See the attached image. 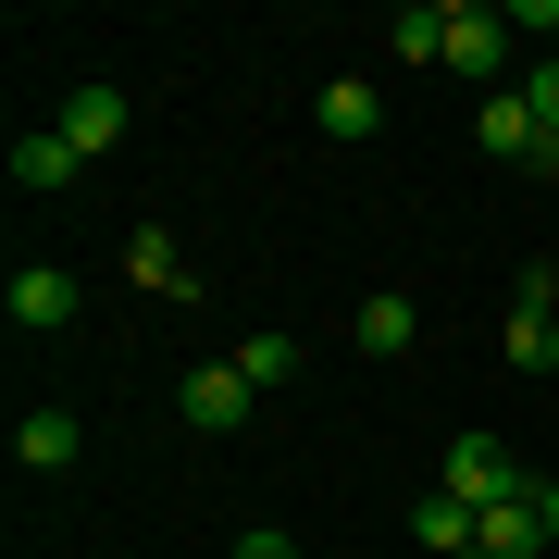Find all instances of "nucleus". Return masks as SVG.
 <instances>
[{
  "label": "nucleus",
  "mask_w": 559,
  "mask_h": 559,
  "mask_svg": "<svg viewBox=\"0 0 559 559\" xmlns=\"http://www.w3.org/2000/svg\"><path fill=\"white\" fill-rule=\"evenodd\" d=\"M436 62L498 100V87H510V13H485V0H436Z\"/></svg>",
  "instance_id": "1"
},
{
  "label": "nucleus",
  "mask_w": 559,
  "mask_h": 559,
  "mask_svg": "<svg viewBox=\"0 0 559 559\" xmlns=\"http://www.w3.org/2000/svg\"><path fill=\"white\" fill-rule=\"evenodd\" d=\"M473 150H485V162H522V175H559V124L522 100V87H498V100L473 112Z\"/></svg>",
  "instance_id": "2"
},
{
  "label": "nucleus",
  "mask_w": 559,
  "mask_h": 559,
  "mask_svg": "<svg viewBox=\"0 0 559 559\" xmlns=\"http://www.w3.org/2000/svg\"><path fill=\"white\" fill-rule=\"evenodd\" d=\"M522 485H535V473H522V460L498 448V436H448V473H436V498H460V510H498V498H522Z\"/></svg>",
  "instance_id": "3"
},
{
  "label": "nucleus",
  "mask_w": 559,
  "mask_h": 559,
  "mask_svg": "<svg viewBox=\"0 0 559 559\" xmlns=\"http://www.w3.org/2000/svg\"><path fill=\"white\" fill-rule=\"evenodd\" d=\"M175 411H187V423H200V436H237V423L261 411V385L237 373V360H200V373H187V385H175Z\"/></svg>",
  "instance_id": "4"
},
{
  "label": "nucleus",
  "mask_w": 559,
  "mask_h": 559,
  "mask_svg": "<svg viewBox=\"0 0 559 559\" xmlns=\"http://www.w3.org/2000/svg\"><path fill=\"white\" fill-rule=\"evenodd\" d=\"M559 535H547V485H522V498H498L473 522V559H547Z\"/></svg>",
  "instance_id": "5"
},
{
  "label": "nucleus",
  "mask_w": 559,
  "mask_h": 559,
  "mask_svg": "<svg viewBox=\"0 0 559 559\" xmlns=\"http://www.w3.org/2000/svg\"><path fill=\"white\" fill-rule=\"evenodd\" d=\"M50 138H62V150H75V162H100V150L124 138V87H112V75H87V87H75V100H62V124H50Z\"/></svg>",
  "instance_id": "6"
},
{
  "label": "nucleus",
  "mask_w": 559,
  "mask_h": 559,
  "mask_svg": "<svg viewBox=\"0 0 559 559\" xmlns=\"http://www.w3.org/2000/svg\"><path fill=\"white\" fill-rule=\"evenodd\" d=\"M13 323L25 336H62V323H75V274H62V261H25L13 274Z\"/></svg>",
  "instance_id": "7"
},
{
  "label": "nucleus",
  "mask_w": 559,
  "mask_h": 559,
  "mask_svg": "<svg viewBox=\"0 0 559 559\" xmlns=\"http://www.w3.org/2000/svg\"><path fill=\"white\" fill-rule=\"evenodd\" d=\"M411 336H423V311L399 299V286H373V299H360V323H348V348H360V360H399Z\"/></svg>",
  "instance_id": "8"
},
{
  "label": "nucleus",
  "mask_w": 559,
  "mask_h": 559,
  "mask_svg": "<svg viewBox=\"0 0 559 559\" xmlns=\"http://www.w3.org/2000/svg\"><path fill=\"white\" fill-rule=\"evenodd\" d=\"M75 448H87V436H75V411H25V423H13V460H25V473H62Z\"/></svg>",
  "instance_id": "9"
},
{
  "label": "nucleus",
  "mask_w": 559,
  "mask_h": 559,
  "mask_svg": "<svg viewBox=\"0 0 559 559\" xmlns=\"http://www.w3.org/2000/svg\"><path fill=\"white\" fill-rule=\"evenodd\" d=\"M13 187L25 200H62V187H75V150L62 138H13Z\"/></svg>",
  "instance_id": "10"
},
{
  "label": "nucleus",
  "mask_w": 559,
  "mask_h": 559,
  "mask_svg": "<svg viewBox=\"0 0 559 559\" xmlns=\"http://www.w3.org/2000/svg\"><path fill=\"white\" fill-rule=\"evenodd\" d=\"M124 274H138L150 299H187V261H175V237H124Z\"/></svg>",
  "instance_id": "11"
},
{
  "label": "nucleus",
  "mask_w": 559,
  "mask_h": 559,
  "mask_svg": "<svg viewBox=\"0 0 559 559\" xmlns=\"http://www.w3.org/2000/svg\"><path fill=\"white\" fill-rule=\"evenodd\" d=\"M411 535L436 547V559H473V510H460V498H423V510H411Z\"/></svg>",
  "instance_id": "12"
},
{
  "label": "nucleus",
  "mask_w": 559,
  "mask_h": 559,
  "mask_svg": "<svg viewBox=\"0 0 559 559\" xmlns=\"http://www.w3.org/2000/svg\"><path fill=\"white\" fill-rule=\"evenodd\" d=\"M373 87H360V75H336V87H323V138H373Z\"/></svg>",
  "instance_id": "13"
},
{
  "label": "nucleus",
  "mask_w": 559,
  "mask_h": 559,
  "mask_svg": "<svg viewBox=\"0 0 559 559\" xmlns=\"http://www.w3.org/2000/svg\"><path fill=\"white\" fill-rule=\"evenodd\" d=\"M237 373L261 385V399H274V385L299 373V336H237Z\"/></svg>",
  "instance_id": "14"
},
{
  "label": "nucleus",
  "mask_w": 559,
  "mask_h": 559,
  "mask_svg": "<svg viewBox=\"0 0 559 559\" xmlns=\"http://www.w3.org/2000/svg\"><path fill=\"white\" fill-rule=\"evenodd\" d=\"M510 373H559V323H535V311H510Z\"/></svg>",
  "instance_id": "15"
},
{
  "label": "nucleus",
  "mask_w": 559,
  "mask_h": 559,
  "mask_svg": "<svg viewBox=\"0 0 559 559\" xmlns=\"http://www.w3.org/2000/svg\"><path fill=\"white\" fill-rule=\"evenodd\" d=\"M522 100H535V112L559 124V50H547V62H522Z\"/></svg>",
  "instance_id": "16"
},
{
  "label": "nucleus",
  "mask_w": 559,
  "mask_h": 559,
  "mask_svg": "<svg viewBox=\"0 0 559 559\" xmlns=\"http://www.w3.org/2000/svg\"><path fill=\"white\" fill-rule=\"evenodd\" d=\"M237 559H299V547H286V535H237Z\"/></svg>",
  "instance_id": "17"
},
{
  "label": "nucleus",
  "mask_w": 559,
  "mask_h": 559,
  "mask_svg": "<svg viewBox=\"0 0 559 559\" xmlns=\"http://www.w3.org/2000/svg\"><path fill=\"white\" fill-rule=\"evenodd\" d=\"M547 559H559V547H547Z\"/></svg>",
  "instance_id": "18"
}]
</instances>
